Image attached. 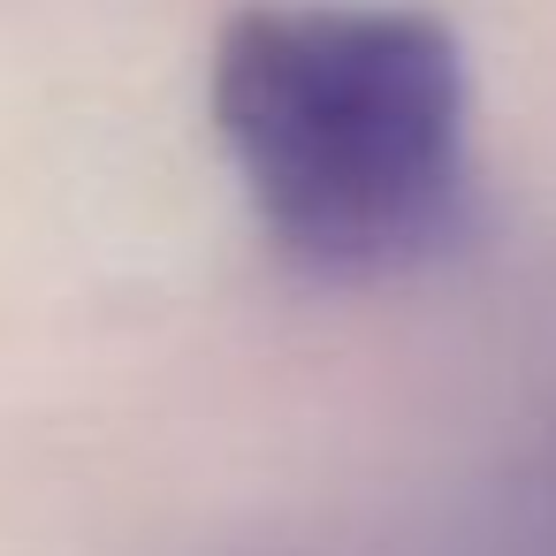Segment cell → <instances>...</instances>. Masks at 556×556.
<instances>
[{
    "instance_id": "1",
    "label": "cell",
    "mask_w": 556,
    "mask_h": 556,
    "mask_svg": "<svg viewBox=\"0 0 556 556\" xmlns=\"http://www.w3.org/2000/svg\"><path fill=\"white\" fill-rule=\"evenodd\" d=\"M214 130L267 237L313 275H396L465 229L472 85L427 9H244L214 47Z\"/></svg>"
}]
</instances>
